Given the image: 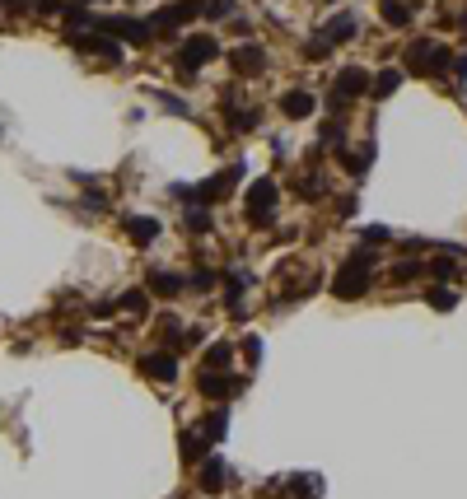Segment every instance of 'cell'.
<instances>
[{"instance_id":"6da1fadb","label":"cell","mask_w":467,"mask_h":499,"mask_svg":"<svg viewBox=\"0 0 467 499\" xmlns=\"http://www.w3.org/2000/svg\"><path fill=\"white\" fill-rule=\"evenodd\" d=\"M369 280H374V262H369L365 252H356L351 262H346L341 271H336V280H332V294L336 299H360L369 289Z\"/></svg>"},{"instance_id":"7a4b0ae2","label":"cell","mask_w":467,"mask_h":499,"mask_svg":"<svg viewBox=\"0 0 467 499\" xmlns=\"http://www.w3.org/2000/svg\"><path fill=\"white\" fill-rule=\"evenodd\" d=\"M407 61H412L416 75H439V70L449 66V47H444V43H434V38H421V43H412Z\"/></svg>"},{"instance_id":"3957f363","label":"cell","mask_w":467,"mask_h":499,"mask_svg":"<svg viewBox=\"0 0 467 499\" xmlns=\"http://www.w3.org/2000/svg\"><path fill=\"white\" fill-rule=\"evenodd\" d=\"M360 94H369V75L365 70H341V79L332 84V108H346L351 99H360Z\"/></svg>"},{"instance_id":"277c9868","label":"cell","mask_w":467,"mask_h":499,"mask_svg":"<svg viewBox=\"0 0 467 499\" xmlns=\"http://www.w3.org/2000/svg\"><path fill=\"white\" fill-rule=\"evenodd\" d=\"M211 56H215V43H211V38H192V43L178 52V66L192 75V70H201L206 61H211Z\"/></svg>"},{"instance_id":"5b68a950","label":"cell","mask_w":467,"mask_h":499,"mask_svg":"<svg viewBox=\"0 0 467 499\" xmlns=\"http://www.w3.org/2000/svg\"><path fill=\"white\" fill-rule=\"evenodd\" d=\"M271 206H276V182H267V178L253 182V196H248V215L257 220V215H267Z\"/></svg>"},{"instance_id":"8992f818","label":"cell","mask_w":467,"mask_h":499,"mask_svg":"<svg viewBox=\"0 0 467 499\" xmlns=\"http://www.w3.org/2000/svg\"><path fill=\"white\" fill-rule=\"evenodd\" d=\"M141 369L150 378H159V383H173V378H178V359H173V355H145Z\"/></svg>"},{"instance_id":"52a82bcc","label":"cell","mask_w":467,"mask_h":499,"mask_svg":"<svg viewBox=\"0 0 467 499\" xmlns=\"http://www.w3.org/2000/svg\"><path fill=\"white\" fill-rule=\"evenodd\" d=\"M280 112H285V117H295V122H300V117H309V112H313V94H304V89L285 94V99H280Z\"/></svg>"},{"instance_id":"ba28073f","label":"cell","mask_w":467,"mask_h":499,"mask_svg":"<svg viewBox=\"0 0 467 499\" xmlns=\"http://www.w3.org/2000/svg\"><path fill=\"white\" fill-rule=\"evenodd\" d=\"M229 66L243 70V75H248V70H257V66H262V47H238V52H229Z\"/></svg>"},{"instance_id":"9c48e42d","label":"cell","mask_w":467,"mask_h":499,"mask_svg":"<svg viewBox=\"0 0 467 499\" xmlns=\"http://www.w3.org/2000/svg\"><path fill=\"white\" fill-rule=\"evenodd\" d=\"M224 476H229V471H224V462H206L201 466V490H224Z\"/></svg>"},{"instance_id":"30bf717a","label":"cell","mask_w":467,"mask_h":499,"mask_svg":"<svg viewBox=\"0 0 467 499\" xmlns=\"http://www.w3.org/2000/svg\"><path fill=\"white\" fill-rule=\"evenodd\" d=\"M351 33H356V19H351V14H341V19H332L327 23V43H351Z\"/></svg>"},{"instance_id":"8fae6325","label":"cell","mask_w":467,"mask_h":499,"mask_svg":"<svg viewBox=\"0 0 467 499\" xmlns=\"http://www.w3.org/2000/svg\"><path fill=\"white\" fill-rule=\"evenodd\" d=\"M131 224V238L136 243H150V238H159V220H145V215H136V220H126Z\"/></svg>"},{"instance_id":"7c38bea8","label":"cell","mask_w":467,"mask_h":499,"mask_svg":"<svg viewBox=\"0 0 467 499\" xmlns=\"http://www.w3.org/2000/svg\"><path fill=\"white\" fill-rule=\"evenodd\" d=\"M383 23H392V28H402V23H412V10H407L402 0H383Z\"/></svg>"},{"instance_id":"4fadbf2b","label":"cell","mask_w":467,"mask_h":499,"mask_svg":"<svg viewBox=\"0 0 467 499\" xmlns=\"http://www.w3.org/2000/svg\"><path fill=\"white\" fill-rule=\"evenodd\" d=\"M397 84H402V70H378V84H369V89H374V99H388Z\"/></svg>"},{"instance_id":"5bb4252c","label":"cell","mask_w":467,"mask_h":499,"mask_svg":"<svg viewBox=\"0 0 467 499\" xmlns=\"http://www.w3.org/2000/svg\"><path fill=\"white\" fill-rule=\"evenodd\" d=\"M182 457H187V462H201V457H206V439H201V434H182Z\"/></svg>"},{"instance_id":"9a60e30c","label":"cell","mask_w":467,"mask_h":499,"mask_svg":"<svg viewBox=\"0 0 467 499\" xmlns=\"http://www.w3.org/2000/svg\"><path fill=\"white\" fill-rule=\"evenodd\" d=\"M150 285H155L159 294H178V289H182V280H178V276H164V271H159V276H150Z\"/></svg>"},{"instance_id":"2e32d148","label":"cell","mask_w":467,"mask_h":499,"mask_svg":"<svg viewBox=\"0 0 467 499\" xmlns=\"http://www.w3.org/2000/svg\"><path fill=\"white\" fill-rule=\"evenodd\" d=\"M454 303H458V294H454V289H430V308H439V313H444V308H454Z\"/></svg>"},{"instance_id":"e0dca14e","label":"cell","mask_w":467,"mask_h":499,"mask_svg":"<svg viewBox=\"0 0 467 499\" xmlns=\"http://www.w3.org/2000/svg\"><path fill=\"white\" fill-rule=\"evenodd\" d=\"M434 276H439V280H449V276H458V267H454V262H434Z\"/></svg>"},{"instance_id":"ac0fdd59","label":"cell","mask_w":467,"mask_h":499,"mask_svg":"<svg viewBox=\"0 0 467 499\" xmlns=\"http://www.w3.org/2000/svg\"><path fill=\"white\" fill-rule=\"evenodd\" d=\"M122 308H126V313H141V308H145V294H126Z\"/></svg>"}]
</instances>
